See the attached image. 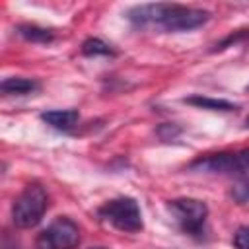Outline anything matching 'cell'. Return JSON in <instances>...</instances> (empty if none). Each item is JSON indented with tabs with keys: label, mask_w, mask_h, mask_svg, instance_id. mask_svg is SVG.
Wrapping results in <instances>:
<instances>
[{
	"label": "cell",
	"mask_w": 249,
	"mask_h": 249,
	"mask_svg": "<svg viewBox=\"0 0 249 249\" xmlns=\"http://www.w3.org/2000/svg\"><path fill=\"white\" fill-rule=\"evenodd\" d=\"M126 19L136 29H160L165 33H181L202 27L210 19V12L204 8L156 2L138 4L126 12Z\"/></svg>",
	"instance_id": "1"
},
{
	"label": "cell",
	"mask_w": 249,
	"mask_h": 249,
	"mask_svg": "<svg viewBox=\"0 0 249 249\" xmlns=\"http://www.w3.org/2000/svg\"><path fill=\"white\" fill-rule=\"evenodd\" d=\"M47 210H49V195L45 187L39 183H29L16 196L12 204V222L16 228L29 230L43 220Z\"/></svg>",
	"instance_id": "2"
},
{
	"label": "cell",
	"mask_w": 249,
	"mask_h": 249,
	"mask_svg": "<svg viewBox=\"0 0 249 249\" xmlns=\"http://www.w3.org/2000/svg\"><path fill=\"white\" fill-rule=\"evenodd\" d=\"M99 220L111 224L115 230L124 233H136L144 228L142 210L132 196H117L97 208Z\"/></svg>",
	"instance_id": "3"
},
{
	"label": "cell",
	"mask_w": 249,
	"mask_h": 249,
	"mask_svg": "<svg viewBox=\"0 0 249 249\" xmlns=\"http://www.w3.org/2000/svg\"><path fill=\"white\" fill-rule=\"evenodd\" d=\"M167 208L171 216L175 218L179 230L191 237L200 239L206 231V218H208V206L206 202L198 198H173L167 202Z\"/></svg>",
	"instance_id": "4"
},
{
	"label": "cell",
	"mask_w": 249,
	"mask_h": 249,
	"mask_svg": "<svg viewBox=\"0 0 249 249\" xmlns=\"http://www.w3.org/2000/svg\"><path fill=\"white\" fill-rule=\"evenodd\" d=\"M80 241L82 235L78 224L68 216H58L39 231L35 245L37 249H76Z\"/></svg>",
	"instance_id": "5"
},
{
	"label": "cell",
	"mask_w": 249,
	"mask_h": 249,
	"mask_svg": "<svg viewBox=\"0 0 249 249\" xmlns=\"http://www.w3.org/2000/svg\"><path fill=\"white\" fill-rule=\"evenodd\" d=\"M189 169L204 173H245L249 171V148L200 156L189 163Z\"/></svg>",
	"instance_id": "6"
},
{
	"label": "cell",
	"mask_w": 249,
	"mask_h": 249,
	"mask_svg": "<svg viewBox=\"0 0 249 249\" xmlns=\"http://www.w3.org/2000/svg\"><path fill=\"white\" fill-rule=\"evenodd\" d=\"M41 121L47 123L51 128L60 132H70L80 121V113L76 109H53L41 113Z\"/></svg>",
	"instance_id": "7"
},
{
	"label": "cell",
	"mask_w": 249,
	"mask_h": 249,
	"mask_svg": "<svg viewBox=\"0 0 249 249\" xmlns=\"http://www.w3.org/2000/svg\"><path fill=\"white\" fill-rule=\"evenodd\" d=\"M41 84L35 78H23V76H12L4 78L0 84V91L4 95H29L39 91Z\"/></svg>",
	"instance_id": "8"
},
{
	"label": "cell",
	"mask_w": 249,
	"mask_h": 249,
	"mask_svg": "<svg viewBox=\"0 0 249 249\" xmlns=\"http://www.w3.org/2000/svg\"><path fill=\"white\" fill-rule=\"evenodd\" d=\"M18 35L29 43H39V45H49L56 39V31L51 27H43L37 23H19L16 27Z\"/></svg>",
	"instance_id": "9"
},
{
	"label": "cell",
	"mask_w": 249,
	"mask_h": 249,
	"mask_svg": "<svg viewBox=\"0 0 249 249\" xmlns=\"http://www.w3.org/2000/svg\"><path fill=\"white\" fill-rule=\"evenodd\" d=\"M183 103L198 107V109H208V111H222V113H231L237 111L239 105L231 103L228 99H218V97H208V95H189L183 99Z\"/></svg>",
	"instance_id": "10"
},
{
	"label": "cell",
	"mask_w": 249,
	"mask_h": 249,
	"mask_svg": "<svg viewBox=\"0 0 249 249\" xmlns=\"http://www.w3.org/2000/svg\"><path fill=\"white\" fill-rule=\"evenodd\" d=\"M80 53H82L84 56H89V58H93V56H117L115 47L109 45V43H105V41L99 39V37H88V39L82 43Z\"/></svg>",
	"instance_id": "11"
},
{
	"label": "cell",
	"mask_w": 249,
	"mask_h": 249,
	"mask_svg": "<svg viewBox=\"0 0 249 249\" xmlns=\"http://www.w3.org/2000/svg\"><path fill=\"white\" fill-rule=\"evenodd\" d=\"M245 41H249V29H247V27L235 29V31H231L230 35H226L222 41H218V43L210 49V53H222V51H226L228 47H233V45H239V43H245Z\"/></svg>",
	"instance_id": "12"
},
{
	"label": "cell",
	"mask_w": 249,
	"mask_h": 249,
	"mask_svg": "<svg viewBox=\"0 0 249 249\" xmlns=\"http://www.w3.org/2000/svg\"><path fill=\"white\" fill-rule=\"evenodd\" d=\"M230 196H231L233 202H237V204L249 202V177H241V179L231 187Z\"/></svg>",
	"instance_id": "13"
},
{
	"label": "cell",
	"mask_w": 249,
	"mask_h": 249,
	"mask_svg": "<svg viewBox=\"0 0 249 249\" xmlns=\"http://www.w3.org/2000/svg\"><path fill=\"white\" fill-rule=\"evenodd\" d=\"M235 249H249V226H239L231 239Z\"/></svg>",
	"instance_id": "14"
},
{
	"label": "cell",
	"mask_w": 249,
	"mask_h": 249,
	"mask_svg": "<svg viewBox=\"0 0 249 249\" xmlns=\"http://www.w3.org/2000/svg\"><path fill=\"white\" fill-rule=\"evenodd\" d=\"M2 249H18V247H16V245H8V243L4 241V245H2Z\"/></svg>",
	"instance_id": "15"
},
{
	"label": "cell",
	"mask_w": 249,
	"mask_h": 249,
	"mask_svg": "<svg viewBox=\"0 0 249 249\" xmlns=\"http://www.w3.org/2000/svg\"><path fill=\"white\" fill-rule=\"evenodd\" d=\"M91 249H107V247H91Z\"/></svg>",
	"instance_id": "16"
}]
</instances>
